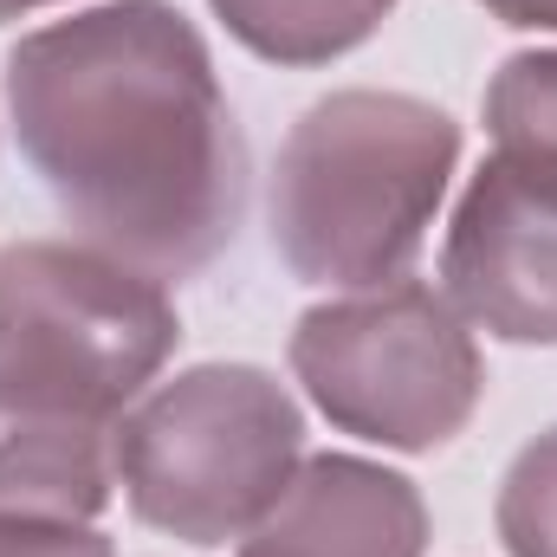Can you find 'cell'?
I'll list each match as a JSON object with an SVG mask.
<instances>
[{
	"label": "cell",
	"instance_id": "6da1fadb",
	"mask_svg": "<svg viewBox=\"0 0 557 557\" xmlns=\"http://www.w3.org/2000/svg\"><path fill=\"white\" fill-rule=\"evenodd\" d=\"M20 156L91 240L156 278L214 267L247 221V137L175 0H104L7 52Z\"/></svg>",
	"mask_w": 557,
	"mask_h": 557
},
{
	"label": "cell",
	"instance_id": "7a4b0ae2",
	"mask_svg": "<svg viewBox=\"0 0 557 557\" xmlns=\"http://www.w3.org/2000/svg\"><path fill=\"white\" fill-rule=\"evenodd\" d=\"M460 169V124L409 91H331L273 156L267 227L305 285L370 292L409 278Z\"/></svg>",
	"mask_w": 557,
	"mask_h": 557
},
{
	"label": "cell",
	"instance_id": "3957f363",
	"mask_svg": "<svg viewBox=\"0 0 557 557\" xmlns=\"http://www.w3.org/2000/svg\"><path fill=\"white\" fill-rule=\"evenodd\" d=\"M182 344L169 278L91 240L0 247V403L117 428Z\"/></svg>",
	"mask_w": 557,
	"mask_h": 557
},
{
	"label": "cell",
	"instance_id": "277c9868",
	"mask_svg": "<svg viewBox=\"0 0 557 557\" xmlns=\"http://www.w3.org/2000/svg\"><path fill=\"white\" fill-rule=\"evenodd\" d=\"M305 460V416L260 363H195L117 421V486L137 525L195 552L240 545Z\"/></svg>",
	"mask_w": 557,
	"mask_h": 557
},
{
	"label": "cell",
	"instance_id": "5b68a950",
	"mask_svg": "<svg viewBox=\"0 0 557 557\" xmlns=\"http://www.w3.org/2000/svg\"><path fill=\"white\" fill-rule=\"evenodd\" d=\"M285 357L318 416L389 454L447 447L486 396V357L467 318L421 278L311 305Z\"/></svg>",
	"mask_w": 557,
	"mask_h": 557
},
{
	"label": "cell",
	"instance_id": "8992f818",
	"mask_svg": "<svg viewBox=\"0 0 557 557\" xmlns=\"http://www.w3.org/2000/svg\"><path fill=\"white\" fill-rule=\"evenodd\" d=\"M447 305L499 344H557V195L499 156L473 169L441 247Z\"/></svg>",
	"mask_w": 557,
	"mask_h": 557
},
{
	"label": "cell",
	"instance_id": "52a82bcc",
	"mask_svg": "<svg viewBox=\"0 0 557 557\" xmlns=\"http://www.w3.org/2000/svg\"><path fill=\"white\" fill-rule=\"evenodd\" d=\"M428 506L396 467L357 454H305L278 506L240 539V557H421Z\"/></svg>",
	"mask_w": 557,
	"mask_h": 557
},
{
	"label": "cell",
	"instance_id": "ba28073f",
	"mask_svg": "<svg viewBox=\"0 0 557 557\" xmlns=\"http://www.w3.org/2000/svg\"><path fill=\"white\" fill-rule=\"evenodd\" d=\"M117 486V428L0 403V512L98 519Z\"/></svg>",
	"mask_w": 557,
	"mask_h": 557
},
{
	"label": "cell",
	"instance_id": "9c48e42d",
	"mask_svg": "<svg viewBox=\"0 0 557 557\" xmlns=\"http://www.w3.org/2000/svg\"><path fill=\"white\" fill-rule=\"evenodd\" d=\"M214 20L267 65H331L357 52L396 0H208Z\"/></svg>",
	"mask_w": 557,
	"mask_h": 557
},
{
	"label": "cell",
	"instance_id": "30bf717a",
	"mask_svg": "<svg viewBox=\"0 0 557 557\" xmlns=\"http://www.w3.org/2000/svg\"><path fill=\"white\" fill-rule=\"evenodd\" d=\"M486 137L493 156L525 175L532 188L557 195V46L512 52L486 85Z\"/></svg>",
	"mask_w": 557,
	"mask_h": 557
},
{
	"label": "cell",
	"instance_id": "8fae6325",
	"mask_svg": "<svg viewBox=\"0 0 557 557\" xmlns=\"http://www.w3.org/2000/svg\"><path fill=\"white\" fill-rule=\"evenodd\" d=\"M493 519L512 557H557V428L512 454Z\"/></svg>",
	"mask_w": 557,
	"mask_h": 557
},
{
	"label": "cell",
	"instance_id": "7c38bea8",
	"mask_svg": "<svg viewBox=\"0 0 557 557\" xmlns=\"http://www.w3.org/2000/svg\"><path fill=\"white\" fill-rule=\"evenodd\" d=\"M0 557H117V545L85 519L0 512Z\"/></svg>",
	"mask_w": 557,
	"mask_h": 557
},
{
	"label": "cell",
	"instance_id": "4fadbf2b",
	"mask_svg": "<svg viewBox=\"0 0 557 557\" xmlns=\"http://www.w3.org/2000/svg\"><path fill=\"white\" fill-rule=\"evenodd\" d=\"M493 20L525 26V33H557V0H480Z\"/></svg>",
	"mask_w": 557,
	"mask_h": 557
},
{
	"label": "cell",
	"instance_id": "5bb4252c",
	"mask_svg": "<svg viewBox=\"0 0 557 557\" xmlns=\"http://www.w3.org/2000/svg\"><path fill=\"white\" fill-rule=\"evenodd\" d=\"M39 7H59V0H0V26H7V20H26V13H39Z\"/></svg>",
	"mask_w": 557,
	"mask_h": 557
}]
</instances>
